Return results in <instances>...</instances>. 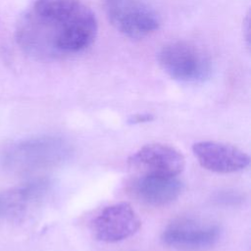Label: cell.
Wrapping results in <instances>:
<instances>
[{"instance_id": "obj_1", "label": "cell", "mask_w": 251, "mask_h": 251, "mask_svg": "<svg viewBox=\"0 0 251 251\" xmlns=\"http://www.w3.org/2000/svg\"><path fill=\"white\" fill-rule=\"evenodd\" d=\"M98 31L93 11L81 0H36L20 18L16 40L28 56L52 61L79 54Z\"/></svg>"}, {"instance_id": "obj_2", "label": "cell", "mask_w": 251, "mask_h": 251, "mask_svg": "<svg viewBox=\"0 0 251 251\" xmlns=\"http://www.w3.org/2000/svg\"><path fill=\"white\" fill-rule=\"evenodd\" d=\"M72 153L70 143L54 135H43L19 140L2 154L5 170L17 175H26L60 165Z\"/></svg>"}, {"instance_id": "obj_3", "label": "cell", "mask_w": 251, "mask_h": 251, "mask_svg": "<svg viewBox=\"0 0 251 251\" xmlns=\"http://www.w3.org/2000/svg\"><path fill=\"white\" fill-rule=\"evenodd\" d=\"M158 62L172 78L182 82H199L211 75L208 56L194 44L176 40L164 45L158 53Z\"/></svg>"}, {"instance_id": "obj_4", "label": "cell", "mask_w": 251, "mask_h": 251, "mask_svg": "<svg viewBox=\"0 0 251 251\" xmlns=\"http://www.w3.org/2000/svg\"><path fill=\"white\" fill-rule=\"evenodd\" d=\"M111 25L131 39H142L155 32L161 24L160 16L147 0H104Z\"/></svg>"}, {"instance_id": "obj_5", "label": "cell", "mask_w": 251, "mask_h": 251, "mask_svg": "<svg viewBox=\"0 0 251 251\" xmlns=\"http://www.w3.org/2000/svg\"><path fill=\"white\" fill-rule=\"evenodd\" d=\"M218 225L193 219H179L171 223L162 232L167 246L182 251H203L213 247L220 239Z\"/></svg>"}, {"instance_id": "obj_6", "label": "cell", "mask_w": 251, "mask_h": 251, "mask_svg": "<svg viewBox=\"0 0 251 251\" xmlns=\"http://www.w3.org/2000/svg\"><path fill=\"white\" fill-rule=\"evenodd\" d=\"M128 164L140 175L176 176L183 171L185 159L171 145L150 143L135 151L128 158Z\"/></svg>"}, {"instance_id": "obj_7", "label": "cell", "mask_w": 251, "mask_h": 251, "mask_svg": "<svg viewBox=\"0 0 251 251\" xmlns=\"http://www.w3.org/2000/svg\"><path fill=\"white\" fill-rule=\"evenodd\" d=\"M141 222L133 208L126 202L110 205L94 219L92 227L95 237L113 243L126 239L137 232Z\"/></svg>"}, {"instance_id": "obj_8", "label": "cell", "mask_w": 251, "mask_h": 251, "mask_svg": "<svg viewBox=\"0 0 251 251\" xmlns=\"http://www.w3.org/2000/svg\"><path fill=\"white\" fill-rule=\"evenodd\" d=\"M192 151L201 167L218 174L239 172L247 168L250 163L247 153L226 143L199 141L193 144Z\"/></svg>"}, {"instance_id": "obj_9", "label": "cell", "mask_w": 251, "mask_h": 251, "mask_svg": "<svg viewBox=\"0 0 251 251\" xmlns=\"http://www.w3.org/2000/svg\"><path fill=\"white\" fill-rule=\"evenodd\" d=\"M131 195L151 206H164L175 201L182 191V183L176 176L139 175L128 185Z\"/></svg>"}, {"instance_id": "obj_10", "label": "cell", "mask_w": 251, "mask_h": 251, "mask_svg": "<svg viewBox=\"0 0 251 251\" xmlns=\"http://www.w3.org/2000/svg\"><path fill=\"white\" fill-rule=\"evenodd\" d=\"M49 182L45 179H37L25 183L8 195V209L16 214L26 212L36 205L47 193Z\"/></svg>"}, {"instance_id": "obj_11", "label": "cell", "mask_w": 251, "mask_h": 251, "mask_svg": "<svg viewBox=\"0 0 251 251\" xmlns=\"http://www.w3.org/2000/svg\"><path fill=\"white\" fill-rule=\"evenodd\" d=\"M153 120V116L151 114H136L131 116L128 119L129 124H140V123H146Z\"/></svg>"}, {"instance_id": "obj_12", "label": "cell", "mask_w": 251, "mask_h": 251, "mask_svg": "<svg viewBox=\"0 0 251 251\" xmlns=\"http://www.w3.org/2000/svg\"><path fill=\"white\" fill-rule=\"evenodd\" d=\"M2 208V199L0 198V209Z\"/></svg>"}]
</instances>
